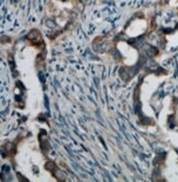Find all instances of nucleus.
Instances as JSON below:
<instances>
[{"label": "nucleus", "mask_w": 178, "mask_h": 182, "mask_svg": "<svg viewBox=\"0 0 178 182\" xmlns=\"http://www.w3.org/2000/svg\"><path fill=\"white\" fill-rule=\"evenodd\" d=\"M28 40L31 42V44L33 47H39V49L44 47V42H43V39L41 36V33L37 30H32L28 36Z\"/></svg>", "instance_id": "obj_1"}]
</instances>
